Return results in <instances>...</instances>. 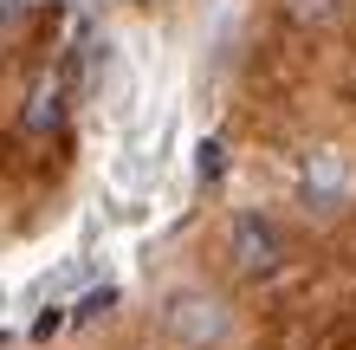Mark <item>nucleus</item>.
<instances>
[{
	"instance_id": "5",
	"label": "nucleus",
	"mask_w": 356,
	"mask_h": 350,
	"mask_svg": "<svg viewBox=\"0 0 356 350\" xmlns=\"http://www.w3.org/2000/svg\"><path fill=\"white\" fill-rule=\"evenodd\" d=\"M201 175H207V182L220 175V143H201Z\"/></svg>"
},
{
	"instance_id": "2",
	"label": "nucleus",
	"mask_w": 356,
	"mask_h": 350,
	"mask_svg": "<svg viewBox=\"0 0 356 350\" xmlns=\"http://www.w3.org/2000/svg\"><path fill=\"white\" fill-rule=\"evenodd\" d=\"M298 201H305V214H343V201H350V156L343 150H330V143H318V150H305L298 162Z\"/></svg>"
},
{
	"instance_id": "4",
	"label": "nucleus",
	"mask_w": 356,
	"mask_h": 350,
	"mask_svg": "<svg viewBox=\"0 0 356 350\" xmlns=\"http://www.w3.org/2000/svg\"><path fill=\"white\" fill-rule=\"evenodd\" d=\"M279 13L291 19V26H311V33H318V26H330V19L343 13V0H279Z\"/></svg>"
},
{
	"instance_id": "3",
	"label": "nucleus",
	"mask_w": 356,
	"mask_h": 350,
	"mask_svg": "<svg viewBox=\"0 0 356 350\" xmlns=\"http://www.w3.org/2000/svg\"><path fill=\"white\" fill-rule=\"evenodd\" d=\"M227 253H234V273H246V279H266V273H279V253H285V240H279V228H272L266 214H234L227 221Z\"/></svg>"
},
{
	"instance_id": "1",
	"label": "nucleus",
	"mask_w": 356,
	"mask_h": 350,
	"mask_svg": "<svg viewBox=\"0 0 356 350\" xmlns=\"http://www.w3.org/2000/svg\"><path fill=\"white\" fill-rule=\"evenodd\" d=\"M162 337L175 350H220L234 337V305L207 285H175L162 292Z\"/></svg>"
},
{
	"instance_id": "6",
	"label": "nucleus",
	"mask_w": 356,
	"mask_h": 350,
	"mask_svg": "<svg viewBox=\"0 0 356 350\" xmlns=\"http://www.w3.org/2000/svg\"><path fill=\"white\" fill-rule=\"evenodd\" d=\"M0 312H7V285H0Z\"/></svg>"
}]
</instances>
